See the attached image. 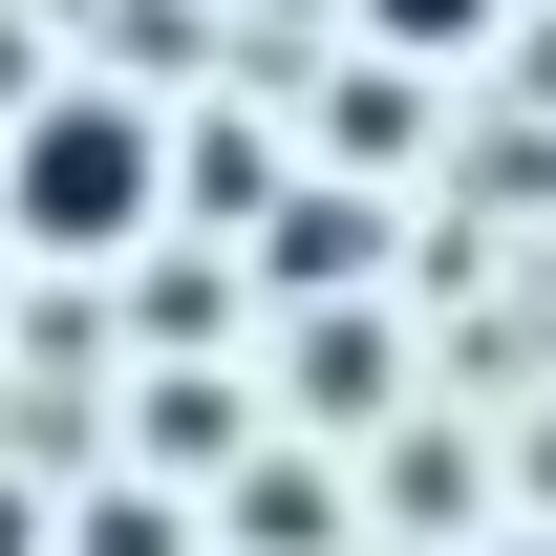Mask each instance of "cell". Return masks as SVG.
I'll return each mask as SVG.
<instances>
[{"label": "cell", "mask_w": 556, "mask_h": 556, "mask_svg": "<svg viewBox=\"0 0 556 556\" xmlns=\"http://www.w3.org/2000/svg\"><path fill=\"white\" fill-rule=\"evenodd\" d=\"M0 193H22V236H43V257H129V236H150V108H108V86H86V108H43Z\"/></svg>", "instance_id": "6da1fadb"}, {"label": "cell", "mask_w": 556, "mask_h": 556, "mask_svg": "<svg viewBox=\"0 0 556 556\" xmlns=\"http://www.w3.org/2000/svg\"><path fill=\"white\" fill-rule=\"evenodd\" d=\"M386 43H492V0H386Z\"/></svg>", "instance_id": "7a4b0ae2"}]
</instances>
